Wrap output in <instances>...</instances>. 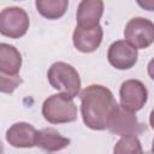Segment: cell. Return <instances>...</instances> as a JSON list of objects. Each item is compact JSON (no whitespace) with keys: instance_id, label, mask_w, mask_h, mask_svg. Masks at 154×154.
Instances as JSON below:
<instances>
[{"instance_id":"obj_1","label":"cell","mask_w":154,"mask_h":154,"mask_svg":"<svg viewBox=\"0 0 154 154\" xmlns=\"http://www.w3.org/2000/svg\"><path fill=\"white\" fill-rule=\"evenodd\" d=\"M79 99L84 125L97 131L108 129L109 120L119 106L113 93L101 84H90L79 93Z\"/></svg>"},{"instance_id":"obj_2","label":"cell","mask_w":154,"mask_h":154,"mask_svg":"<svg viewBox=\"0 0 154 154\" xmlns=\"http://www.w3.org/2000/svg\"><path fill=\"white\" fill-rule=\"evenodd\" d=\"M42 116L51 124H66L77 119L73 97L60 93L48 96L42 105Z\"/></svg>"},{"instance_id":"obj_3","label":"cell","mask_w":154,"mask_h":154,"mask_svg":"<svg viewBox=\"0 0 154 154\" xmlns=\"http://www.w3.org/2000/svg\"><path fill=\"white\" fill-rule=\"evenodd\" d=\"M47 78L52 88L61 91L71 97L79 95L81 78L77 70L64 61H57L51 65L47 72Z\"/></svg>"},{"instance_id":"obj_4","label":"cell","mask_w":154,"mask_h":154,"mask_svg":"<svg viewBox=\"0 0 154 154\" xmlns=\"http://www.w3.org/2000/svg\"><path fill=\"white\" fill-rule=\"evenodd\" d=\"M29 25V16L20 7H6L0 13V34L2 36L19 38L26 34Z\"/></svg>"},{"instance_id":"obj_5","label":"cell","mask_w":154,"mask_h":154,"mask_svg":"<svg viewBox=\"0 0 154 154\" xmlns=\"http://www.w3.org/2000/svg\"><path fill=\"white\" fill-rule=\"evenodd\" d=\"M124 38L137 49H146L154 42V23L143 17L130 19L124 29Z\"/></svg>"},{"instance_id":"obj_6","label":"cell","mask_w":154,"mask_h":154,"mask_svg":"<svg viewBox=\"0 0 154 154\" xmlns=\"http://www.w3.org/2000/svg\"><path fill=\"white\" fill-rule=\"evenodd\" d=\"M108 130L118 136H138L146 131V125L138 122L135 112L126 111L119 105L109 120Z\"/></svg>"},{"instance_id":"obj_7","label":"cell","mask_w":154,"mask_h":154,"mask_svg":"<svg viewBox=\"0 0 154 154\" xmlns=\"http://www.w3.org/2000/svg\"><path fill=\"white\" fill-rule=\"evenodd\" d=\"M120 106L130 112H137L143 108L148 99L146 85L138 79H126L119 89Z\"/></svg>"},{"instance_id":"obj_8","label":"cell","mask_w":154,"mask_h":154,"mask_svg":"<svg viewBox=\"0 0 154 154\" xmlns=\"http://www.w3.org/2000/svg\"><path fill=\"white\" fill-rule=\"evenodd\" d=\"M108 63L117 70H129L137 63L138 52L126 40H118L113 42L107 52Z\"/></svg>"},{"instance_id":"obj_9","label":"cell","mask_w":154,"mask_h":154,"mask_svg":"<svg viewBox=\"0 0 154 154\" xmlns=\"http://www.w3.org/2000/svg\"><path fill=\"white\" fill-rule=\"evenodd\" d=\"M102 37L103 30L100 24L94 26L77 25L72 35V42L77 51L82 53H91L100 47Z\"/></svg>"},{"instance_id":"obj_10","label":"cell","mask_w":154,"mask_h":154,"mask_svg":"<svg viewBox=\"0 0 154 154\" xmlns=\"http://www.w3.org/2000/svg\"><path fill=\"white\" fill-rule=\"evenodd\" d=\"M37 130L29 123L19 122L6 131V141L14 148H32L36 144Z\"/></svg>"},{"instance_id":"obj_11","label":"cell","mask_w":154,"mask_h":154,"mask_svg":"<svg viewBox=\"0 0 154 154\" xmlns=\"http://www.w3.org/2000/svg\"><path fill=\"white\" fill-rule=\"evenodd\" d=\"M22 66L19 51L8 43H0V77H18Z\"/></svg>"},{"instance_id":"obj_12","label":"cell","mask_w":154,"mask_h":154,"mask_svg":"<svg viewBox=\"0 0 154 154\" xmlns=\"http://www.w3.org/2000/svg\"><path fill=\"white\" fill-rule=\"evenodd\" d=\"M103 14V0H82L77 7V25H97Z\"/></svg>"},{"instance_id":"obj_13","label":"cell","mask_w":154,"mask_h":154,"mask_svg":"<svg viewBox=\"0 0 154 154\" xmlns=\"http://www.w3.org/2000/svg\"><path fill=\"white\" fill-rule=\"evenodd\" d=\"M36 147L45 152H59L70 144V138L64 137L53 128H45L37 131L36 135Z\"/></svg>"},{"instance_id":"obj_14","label":"cell","mask_w":154,"mask_h":154,"mask_svg":"<svg viewBox=\"0 0 154 154\" xmlns=\"http://www.w3.org/2000/svg\"><path fill=\"white\" fill-rule=\"evenodd\" d=\"M37 12L46 19L61 18L69 7V0H35Z\"/></svg>"},{"instance_id":"obj_15","label":"cell","mask_w":154,"mask_h":154,"mask_svg":"<svg viewBox=\"0 0 154 154\" xmlns=\"http://www.w3.org/2000/svg\"><path fill=\"white\" fill-rule=\"evenodd\" d=\"M113 152L117 154L123 153H142V146L137 136H122V138L116 143Z\"/></svg>"},{"instance_id":"obj_16","label":"cell","mask_w":154,"mask_h":154,"mask_svg":"<svg viewBox=\"0 0 154 154\" xmlns=\"http://www.w3.org/2000/svg\"><path fill=\"white\" fill-rule=\"evenodd\" d=\"M136 2L146 11H154V0H136Z\"/></svg>"},{"instance_id":"obj_17","label":"cell","mask_w":154,"mask_h":154,"mask_svg":"<svg viewBox=\"0 0 154 154\" xmlns=\"http://www.w3.org/2000/svg\"><path fill=\"white\" fill-rule=\"evenodd\" d=\"M147 71H148V75L149 77L154 81V58L148 63V66H147Z\"/></svg>"},{"instance_id":"obj_18","label":"cell","mask_w":154,"mask_h":154,"mask_svg":"<svg viewBox=\"0 0 154 154\" xmlns=\"http://www.w3.org/2000/svg\"><path fill=\"white\" fill-rule=\"evenodd\" d=\"M149 125L154 130V108H153V111L150 112V116H149Z\"/></svg>"},{"instance_id":"obj_19","label":"cell","mask_w":154,"mask_h":154,"mask_svg":"<svg viewBox=\"0 0 154 154\" xmlns=\"http://www.w3.org/2000/svg\"><path fill=\"white\" fill-rule=\"evenodd\" d=\"M152 152H154V140H153V144H152Z\"/></svg>"},{"instance_id":"obj_20","label":"cell","mask_w":154,"mask_h":154,"mask_svg":"<svg viewBox=\"0 0 154 154\" xmlns=\"http://www.w3.org/2000/svg\"><path fill=\"white\" fill-rule=\"evenodd\" d=\"M14 1H22V0H14Z\"/></svg>"}]
</instances>
